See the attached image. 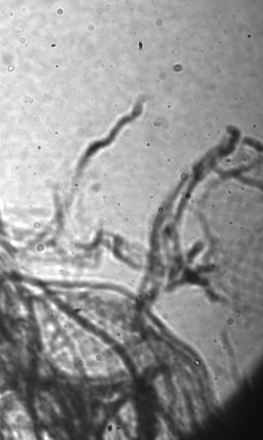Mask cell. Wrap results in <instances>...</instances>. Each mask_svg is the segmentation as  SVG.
<instances>
[{
    "mask_svg": "<svg viewBox=\"0 0 263 440\" xmlns=\"http://www.w3.org/2000/svg\"><path fill=\"white\" fill-rule=\"evenodd\" d=\"M117 416L125 431L132 438L137 436V414L133 403L127 401L119 409Z\"/></svg>",
    "mask_w": 263,
    "mask_h": 440,
    "instance_id": "cell-1",
    "label": "cell"
},
{
    "mask_svg": "<svg viewBox=\"0 0 263 440\" xmlns=\"http://www.w3.org/2000/svg\"><path fill=\"white\" fill-rule=\"evenodd\" d=\"M104 439H126L127 437L122 425L115 418H111L107 423L103 434Z\"/></svg>",
    "mask_w": 263,
    "mask_h": 440,
    "instance_id": "cell-2",
    "label": "cell"
}]
</instances>
